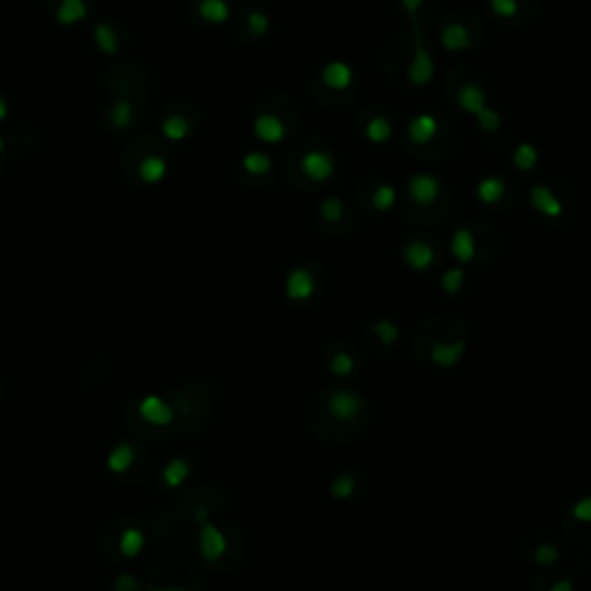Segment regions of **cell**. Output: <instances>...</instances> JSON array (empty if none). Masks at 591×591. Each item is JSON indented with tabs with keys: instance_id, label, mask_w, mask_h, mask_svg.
<instances>
[{
	"instance_id": "cell-11",
	"label": "cell",
	"mask_w": 591,
	"mask_h": 591,
	"mask_svg": "<svg viewBox=\"0 0 591 591\" xmlns=\"http://www.w3.org/2000/svg\"><path fill=\"white\" fill-rule=\"evenodd\" d=\"M284 291L291 300H308L314 293V277L310 271L305 268H293V271L286 275L284 282Z\"/></svg>"
},
{
	"instance_id": "cell-33",
	"label": "cell",
	"mask_w": 591,
	"mask_h": 591,
	"mask_svg": "<svg viewBox=\"0 0 591 591\" xmlns=\"http://www.w3.org/2000/svg\"><path fill=\"white\" fill-rule=\"evenodd\" d=\"M95 37H97V44H99V49H102V51L109 53V55H114V53H116V49H118V40H116L114 28L107 26V23H102V26H97Z\"/></svg>"
},
{
	"instance_id": "cell-38",
	"label": "cell",
	"mask_w": 591,
	"mask_h": 591,
	"mask_svg": "<svg viewBox=\"0 0 591 591\" xmlns=\"http://www.w3.org/2000/svg\"><path fill=\"white\" fill-rule=\"evenodd\" d=\"M557 557H559V552H557V548H554V545H550V543L538 545V548H536V552H533V559H536V563H541V566H550V563L557 561Z\"/></svg>"
},
{
	"instance_id": "cell-10",
	"label": "cell",
	"mask_w": 591,
	"mask_h": 591,
	"mask_svg": "<svg viewBox=\"0 0 591 591\" xmlns=\"http://www.w3.org/2000/svg\"><path fill=\"white\" fill-rule=\"evenodd\" d=\"M465 349H467V345L462 340H455V342L437 340V342H432L430 345V360L439 367H452V365L460 363Z\"/></svg>"
},
{
	"instance_id": "cell-4",
	"label": "cell",
	"mask_w": 591,
	"mask_h": 591,
	"mask_svg": "<svg viewBox=\"0 0 591 591\" xmlns=\"http://www.w3.org/2000/svg\"><path fill=\"white\" fill-rule=\"evenodd\" d=\"M252 132H254V136L259 139V141L275 146V143L284 141L286 125H284V120L280 116H275V114H259L254 118V123H252Z\"/></svg>"
},
{
	"instance_id": "cell-40",
	"label": "cell",
	"mask_w": 591,
	"mask_h": 591,
	"mask_svg": "<svg viewBox=\"0 0 591 591\" xmlns=\"http://www.w3.org/2000/svg\"><path fill=\"white\" fill-rule=\"evenodd\" d=\"M573 517L580 522H589L591 520V499H580V501L573 506Z\"/></svg>"
},
{
	"instance_id": "cell-24",
	"label": "cell",
	"mask_w": 591,
	"mask_h": 591,
	"mask_svg": "<svg viewBox=\"0 0 591 591\" xmlns=\"http://www.w3.org/2000/svg\"><path fill=\"white\" fill-rule=\"evenodd\" d=\"M190 471H192L190 462H185V460H171L169 465L164 467L162 478H164V483L169 485V487H178L180 483H185V480L190 478Z\"/></svg>"
},
{
	"instance_id": "cell-32",
	"label": "cell",
	"mask_w": 591,
	"mask_h": 591,
	"mask_svg": "<svg viewBox=\"0 0 591 591\" xmlns=\"http://www.w3.org/2000/svg\"><path fill=\"white\" fill-rule=\"evenodd\" d=\"M354 367H356V360L351 354H347V351H337V354L330 358V372L337 374V376L351 374L354 372Z\"/></svg>"
},
{
	"instance_id": "cell-15",
	"label": "cell",
	"mask_w": 591,
	"mask_h": 591,
	"mask_svg": "<svg viewBox=\"0 0 591 591\" xmlns=\"http://www.w3.org/2000/svg\"><path fill=\"white\" fill-rule=\"evenodd\" d=\"M450 252L452 256L457 259V261L462 264H467L471 261V259L476 256V240H474V234H471L469 229H457L455 234H452L450 238Z\"/></svg>"
},
{
	"instance_id": "cell-16",
	"label": "cell",
	"mask_w": 591,
	"mask_h": 591,
	"mask_svg": "<svg viewBox=\"0 0 591 591\" xmlns=\"http://www.w3.org/2000/svg\"><path fill=\"white\" fill-rule=\"evenodd\" d=\"M455 99L469 116H476L478 111L485 107V92L480 86H476V83H465V86H460Z\"/></svg>"
},
{
	"instance_id": "cell-39",
	"label": "cell",
	"mask_w": 591,
	"mask_h": 591,
	"mask_svg": "<svg viewBox=\"0 0 591 591\" xmlns=\"http://www.w3.org/2000/svg\"><path fill=\"white\" fill-rule=\"evenodd\" d=\"M83 12H86V7H83L81 0H65L63 21H77V18L83 16Z\"/></svg>"
},
{
	"instance_id": "cell-45",
	"label": "cell",
	"mask_w": 591,
	"mask_h": 591,
	"mask_svg": "<svg viewBox=\"0 0 591 591\" xmlns=\"http://www.w3.org/2000/svg\"><path fill=\"white\" fill-rule=\"evenodd\" d=\"M153 591H185V589H153Z\"/></svg>"
},
{
	"instance_id": "cell-41",
	"label": "cell",
	"mask_w": 591,
	"mask_h": 591,
	"mask_svg": "<svg viewBox=\"0 0 591 591\" xmlns=\"http://www.w3.org/2000/svg\"><path fill=\"white\" fill-rule=\"evenodd\" d=\"M425 0H400V5L404 9V14L411 18L413 23H418V12H421V7H423Z\"/></svg>"
},
{
	"instance_id": "cell-1",
	"label": "cell",
	"mask_w": 591,
	"mask_h": 591,
	"mask_svg": "<svg viewBox=\"0 0 591 591\" xmlns=\"http://www.w3.org/2000/svg\"><path fill=\"white\" fill-rule=\"evenodd\" d=\"M416 31H413V42H416V55L409 65V72H406V77H409L411 86H428L434 77V60L430 51L425 49V42H423V35H421V28L418 23H413Z\"/></svg>"
},
{
	"instance_id": "cell-44",
	"label": "cell",
	"mask_w": 591,
	"mask_h": 591,
	"mask_svg": "<svg viewBox=\"0 0 591 591\" xmlns=\"http://www.w3.org/2000/svg\"><path fill=\"white\" fill-rule=\"evenodd\" d=\"M197 520H206V511H197Z\"/></svg>"
},
{
	"instance_id": "cell-29",
	"label": "cell",
	"mask_w": 591,
	"mask_h": 591,
	"mask_svg": "<svg viewBox=\"0 0 591 591\" xmlns=\"http://www.w3.org/2000/svg\"><path fill=\"white\" fill-rule=\"evenodd\" d=\"M474 118H476L478 127L483 129L485 134H494V132H499V127H501V116H499V111H494L492 107H487V104L480 109Z\"/></svg>"
},
{
	"instance_id": "cell-8",
	"label": "cell",
	"mask_w": 591,
	"mask_h": 591,
	"mask_svg": "<svg viewBox=\"0 0 591 591\" xmlns=\"http://www.w3.org/2000/svg\"><path fill=\"white\" fill-rule=\"evenodd\" d=\"M139 416L151 425H169L173 421V409L160 395H146L139 402Z\"/></svg>"
},
{
	"instance_id": "cell-42",
	"label": "cell",
	"mask_w": 591,
	"mask_h": 591,
	"mask_svg": "<svg viewBox=\"0 0 591 591\" xmlns=\"http://www.w3.org/2000/svg\"><path fill=\"white\" fill-rule=\"evenodd\" d=\"M139 587H141V582L134 575H120L116 580V591H136Z\"/></svg>"
},
{
	"instance_id": "cell-20",
	"label": "cell",
	"mask_w": 591,
	"mask_h": 591,
	"mask_svg": "<svg viewBox=\"0 0 591 591\" xmlns=\"http://www.w3.org/2000/svg\"><path fill=\"white\" fill-rule=\"evenodd\" d=\"M139 175L148 185H157L166 175V160L162 155H148L139 164Z\"/></svg>"
},
{
	"instance_id": "cell-13",
	"label": "cell",
	"mask_w": 591,
	"mask_h": 591,
	"mask_svg": "<svg viewBox=\"0 0 591 591\" xmlns=\"http://www.w3.org/2000/svg\"><path fill=\"white\" fill-rule=\"evenodd\" d=\"M321 81L330 90H347L351 86V81H354V70L345 60H330L321 70Z\"/></svg>"
},
{
	"instance_id": "cell-2",
	"label": "cell",
	"mask_w": 591,
	"mask_h": 591,
	"mask_svg": "<svg viewBox=\"0 0 591 591\" xmlns=\"http://www.w3.org/2000/svg\"><path fill=\"white\" fill-rule=\"evenodd\" d=\"M363 409V400H360V395L354 391H345V388H340V391H332L328 397V411L335 421L345 423L356 418Z\"/></svg>"
},
{
	"instance_id": "cell-37",
	"label": "cell",
	"mask_w": 591,
	"mask_h": 591,
	"mask_svg": "<svg viewBox=\"0 0 591 591\" xmlns=\"http://www.w3.org/2000/svg\"><path fill=\"white\" fill-rule=\"evenodd\" d=\"M489 7H492V12L501 18H513L520 12V5H517V0H489Z\"/></svg>"
},
{
	"instance_id": "cell-5",
	"label": "cell",
	"mask_w": 591,
	"mask_h": 591,
	"mask_svg": "<svg viewBox=\"0 0 591 591\" xmlns=\"http://www.w3.org/2000/svg\"><path fill=\"white\" fill-rule=\"evenodd\" d=\"M199 550L203 554V559L208 561H217L222 554L227 552V538L224 533L212 522H201L199 529Z\"/></svg>"
},
{
	"instance_id": "cell-27",
	"label": "cell",
	"mask_w": 591,
	"mask_h": 591,
	"mask_svg": "<svg viewBox=\"0 0 591 591\" xmlns=\"http://www.w3.org/2000/svg\"><path fill=\"white\" fill-rule=\"evenodd\" d=\"M111 123H114V127L118 129H125L134 123V104L132 102H127V99H120L114 104V109H111Z\"/></svg>"
},
{
	"instance_id": "cell-19",
	"label": "cell",
	"mask_w": 591,
	"mask_h": 591,
	"mask_svg": "<svg viewBox=\"0 0 591 591\" xmlns=\"http://www.w3.org/2000/svg\"><path fill=\"white\" fill-rule=\"evenodd\" d=\"M476 194H478V199L485 203V206H494V203H499V201L504 199L506 183L501 178H497V175H487V178H483V180L478 183Z\"/></svg>"
},
{
	"instance_id": "cell-14",
	"label": "cell",
	"mask_w": 591,
	"mask_h": 591,
	"mask_svg": "<svg viewBox=\"0 0 591 591\" xmlns=\"http://www.w3.org/2000/svg\"><path fill=\"white\" fill-rule=\"evenodd\" d=\"M404 261L409 264L413 271H428L434 264V249L425 240H409L404 245Z\"/></svg>"
},
{
	"instance_id": "cell-26",
	"label": "cell",
	"mask_w": 591,
	"mask_h": 591,
	"mask_svg": "<svg viewBox=\"0 0 591 591\" xmlns=\"http://www.w3.org/2000/svg\"><path fill=\"white\" fill-rule=\"evenodd\" d=\"M513 164L520 171H531L536 164H538V148L533 143H520L513 153Z\"/></svg>"
},
{
	"instance_id": "cell-6",
	"label": "cell",
	"mask_w": 591,
	"mask_h": 591,
	"mask_svg": "<svg viewBox=\"0 0 591 591\" xmlns=\"http://www.w3.org/2000/svg\"><path fill=\"white\" fill-rule=\"evenodd\" d=\"M406 134H409L411 143L416 146H428L432 143L439 134V120L432 114H418L409 120L406 125Z\"/></svg>"
},
{
	"instance_id": "cell-46",
	"label": "cell",
	"mask_w": 591,
	"mask_h": 591,
	"mask_svg": "<svg viewBox=\"0 0 591 591\" xmlns=\"http://www.w3.org/2000/svg\"><path fill=\"white\" fill-rule=\"evenodd\" d=\"M0 395H3V381H0Z\"/></svg>"
},
{
	"instance_id": "cell-17",
	"label": "cell",
	"mask_w": 591,
	"mask_h": 591,
	"mask_svg": "<svg viewBox=\"0 0 591 591\" xmlns=\"http://www.w3.org/2000/svg\"><path fill=\"white\" fill-rule=\"evenodd\" d=\"M197 12L206 23L212 26H222L229 21L231 16V9L227 5V0H199L197 5Z\"/></svg>"
},
{
	"instance_id": "cell-35",
	"label": "cell",
	"mask_w": 591,
	"mask_h": 591,
	"mask_svg": "<svg viewBox=\"0 0 591 591\" xmlns=\"http://www.w3.org/2000/svg\"><path fill=\"white\" fill-rule=\"evenodd\" d=\"M342 215H345V203L337 197H328L321 201V217L326 222H340Z\"/></svg>"
},
{
	"instance_id": "cell-36",
	"label": "cell",
	"mask_w": 591,
	"mask_h": 591,
	"mask_svg": "<svg viewBox=\"0 0 591 591\" xmlns=\"http://www.w3.org/2000/svg\"><path fill=\"white\" fill-rule=\"evenodd\" d=\"M247 31L249 35H254V37H264L268 33V28H271V21H268V16L264 12H259V9H254V12H249L247 14Z\"/></svg>"
},
{
	"instance_id": "cell-25",
	"label": "cell",
	"mask_w": 591,
	"mask_h": 591,
	"mask_svg": "<svg viewBox=\"0 0 591 591\" xmlns=\"http://www.w3.org/2000/svg\"><path fill=\"white\" fill-rule=\"evenodd\" d=\"M240 164H243V169L249 175H266V173H271V169H273V160H271V157H268L266 153H259V151L247 153Z\"/></svg>"
},
{
	"instance_id": "cell-31",
	"label": "cell",
	"mask_w": 591,
	"mask_h": 591,
	"mask_svg": "<svg viewBox=\"0 0 591 591\" xmlns=\"http://www.w3.org/2000/svg\"><path fill=\"white\" fill-rule=\"evenodd\" d=\"M356 489V478L351 474H342L330 483V494L335 499H349Z\"/></svg>"
},
{
	"instance_id": "cell-30",
	"label": "cell",
	"mask_w": 591,
	"mask_h": 591,
	"mask_svg": "<svg viewBox=\"0 0 591 591\" xmlns=\"http://www.w3.org/2000/svg\"><path fill=\"white\" fill-rule=\"evenodd\" d=\"M374 335L384 342V345H395L397 337H400V328L395 326L391 319H379L374 321Z\"/></svg>"
},
{
	"instance_id": "cell-28",
	"label": "cell",
	"mask_w": 591,
	"mask_h": 591,
	"mask_svg": "<svg viewBox=\"0 0 591 591\" xmlns=\"http://www.w3.org/2000/svg\"><path fill=\"white\" fill-rule=\"evenodd\" d=\"M395 201H397V192L393 185H388V183H381V185H376L374 192H372V206L376 210H391L395 206Z\"/></svg>"
},
{
	"instance_id": "cell-12",
	"label": "cell",
	"mask_w": 591,
	"mask_h": 591,
	"mask_svg": "<svg viewBox=\"0 0 591 591\" xmlns=\"http://www.w3.org/2000/svg\"><path fill=\"white\" fill-rule=\"evenodd\" d=\"M529 199H531V208L538 210L545 217H559L563 212V206L557 199V194L550 188H545V185H533L529 192Z\"/></svg>"
},
{
	"instance_id": "cell-34",
	"label": "cell",
	"mask_w": 591,
	"mask_h": 591,
	"mask_svg": "<svg viewBox=\"0 0 591 591\" xmlns=\"http://www.w3.org/2000/svg\"><path fill=\"white\" fill-rule=\"evenodd\" d=\"M465 284V271L462 268H448L441 277V289L446 293H457Z\"/></svg>"
},
{
	"instance_id": "cell-22",
	"label": "cell",
	"mask_w": 591,
	"mask_h": 591,
	"mask_svg": "<svg viewBox=\"0 0 591 591\" xmlns=\"http://www.w3.org/2000/svg\"><path fill=\"white\" fill-rule=\"evenodd\" d=\"M162 134L169 141H183L190 134V120L178 114H171L162 120Z\"/></svg>"
},
{
	"instance_id": "cell-18",
	"label": "cell",
	"mask_w": 591,
	"mask_h": 591,
	"mask_svg": "<svg viewBox=\"0 0 591 591\" xmlns=\"http://www.w3.org/2000/svg\"><path fill=\"white\" fill-rule=\"evenodd\" d=\"M134 457H136L134 446H129V443H118V446L109 452L107 467H109V471H114V474H125V471L134 465Z\"/></svg>"
},
{
	"instance_id": "cell-43",
	"label": "cell",
	"mask_w": 591,
	"mask_h": 591,
	"mask_svg": "<svg viewBox=\"0 0 591 591\" xmlns=\"http://www.w3.org/2000/svg\"><path fill=\"white\" fill-rule=\"evenodd\" d=\"M550 591H575V589H573L570 580H559V582H554Z\"/></svg>"
},
{
	"instance_id": "cell-9",
	"label": "cell",
	"mask_w": 591,
	"mask_h": 591,
	"mask_svg": "<svg viewBox=\"0 0 591 591\" xmlns=\"http://www.w3.org/2000/svg\"><path fill=\"white\" fill-rule=\"evenodd\" d=\"M439 44L441 49H446L450 53H460V51H467L471 46V33L467 26H462L457 21L446 23L439 31Z\"/></svg>"
},
{
	"instance_id": "cell-21",
	"label": "cell",
	"mask_w": 591,
	"mask_h": 591,
	"mask_svg": "<svg viewBox=\"0 0 591 591\" xmlns=\"http://www.w3.org/2000/svg\"><path fill=\"white\" fill-rule=\"evenodd\" d=\"M393 136V125L386 116H374L369 118V123L365 125V139L369 143H386Z\"/></svg>"
},
{
	"instance_id": "cell-3",
	"label": "cell",
	"mask_w": 591,
	"mask_h": 591,
	"mask_svg": "<svg viewBox=\"0 0 591 591\" xmlns=\"http://www.w3.org/2000/svg\"><path fill=\"white\" fill-rule=\"evenodd\" d=\"M300 171L308 175L312 183H326L335 173V162L328 153L308 151L300 160Z\"/></svg>"
},
{
	"instance_id": "cell-7",
	"label": "cell",
	"mask_w": 591,
	"mask_h": 591,
	"mask_svg": "<svg viewBox=\"0 0 591 591\" xmlns=\"http://www.w3.org/2000/svg\"><path fill=\"white\" fill-rule=\"evenodd\" d=\"M439 180L430 173H413L409 178V194L418 206H432L439 199Z\"/></svg>"
},
{
	"instance_id": "cell-23",
	"label": "cell",
	"mask_w": 591,
	"mask_h": 591,
	"mask_svg": "<svg viewBox=\"0 0 591 591\" xmlns=\"http://www.w3.org/2000/svg\"><path fill=\"white\" fill-rule=\"evenodd\" d=\"M143 543H146L143 541V533L139 531V529H134V526H129V529H125L123 533H120L118 550H120L123 557L132 559V557H136V554L143 550Z\"/></svg>"
}]
</instances>
